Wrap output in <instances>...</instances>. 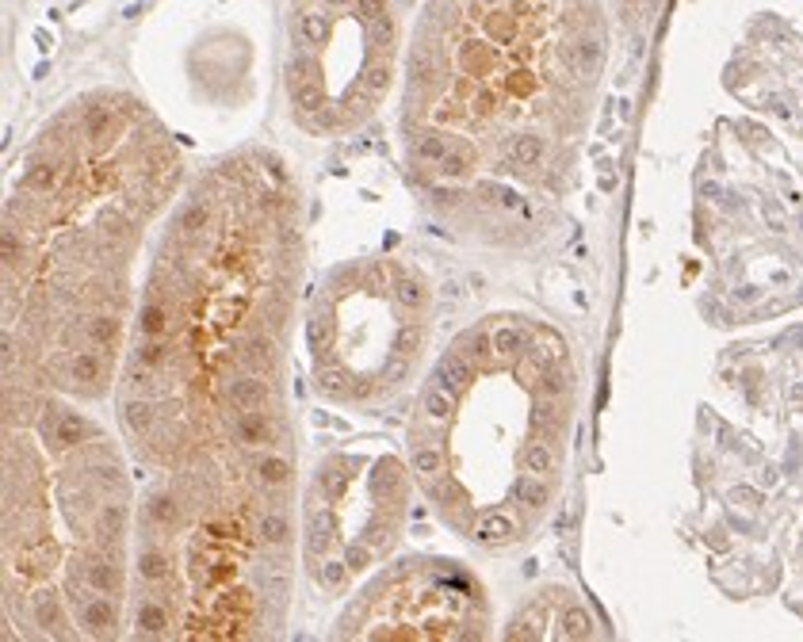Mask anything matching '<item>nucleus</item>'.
<instances>
[{
  "label": "nucleus",
  "instance_id": "obj_37",
  "mask_svg": "<svg viewBox=\"0 0 803 642\" xmlns=\"http://www.w3.org/2000/svg\"><path fill=\"white\" fill-rule=\"evenodd\" d=\"M318 390L326 394V398H348V375L341 367H326V371H318Z\"/></svg>",
  "mask_w": 803,
  "mask_h": 642
},
{
  "label": "nucleus",
  "instance_id": "obj_56",
  "mask_svg": "<svg viewBox=\"0 0 803 642\" xmlns=\"http://www.w3.org/2000/svg\"><path fill=\"white\" fill-rule=\"evenodd\" d=\"M406 375V356H394L391 364L383 367V383H394V379H402Z\"/></svg>",
  "mask_w": 803,
  "mask_h": 642
},
{
  "label": "nucleus",
  "instance_id": "obj_12",
  "mask_svg": "<svg viewBox=\"0 0 803 642\" xmlns=\"http://www.w3.org/2000/svg\"><path fill=\"white\" fill-rule=\"evenodd\" d=\"M69 379L81 386H96L104 379V360H100L96 352H73V360H69Z\"/></svg>",
  "mask_w": 803,
  "mask_h": 642
},
{
  "label": "nucleus",
  "instance_id": "obj_60",
  "mask_svg": "<svg viewBox=\"0 0 803 642\" xmlns=\"http://www.w3.org/2000/svg\"><path fill=\"white\" fill-rule=\"evenodd\" d=\"M326 8H345V4H352V0H322Z\"/></svg>",
  "mask_w": 803,
  "mask_h": 642
},
{
  "label": "nucleus",
  "instance_id": "obj_59",
  "mask_svg": "<svg viewBox=\"0 0 803 642\" xmlns=\"http://www.w3.org/2000/svg\"><path fill=\"white\" fill-rule=\"evenodd\" d=\"M12 356H16V344H12V337H4V364H12Z\"/></svg>",
  "mask_w": 803,
  "mask_h": 642
},
{
  "label": "nucleus",
  "instance_id": "obj_51",
  "mask_svg": "<svg viewBox=\"0 0 803 642\" xmlns=\"http://www.w3.org/2000/svg\"><path fill=\"white\" fill-rule=\"evenodd\" d=\"M368 107H371L368 92H364V96H352V92H348L345 104H341V119H352V123H356V119H364V115H368Z\"/></svg>",
  "mask_w": 803,
  "mask_h": 642
},
{
  "label": "nucleus",
  "instance_id": "obj_52",
  "mask_svg": "<svg viewBox=\"0 0 803 642\" xmlns=\"http://www.w3.org/2000/svg\"><path fill=\"white\" fill-rule=\"evenodd\" d=\"M356 16H360L364 27L375 20H383V16H387V0H356Z\"/></svg>",
  "mask_w": 803,
  "mask_h": 642
},
{
  "label": "nucleus",
  "instance_id": "obj_14",
  "mask_svg": "<svg viewBox=\"0 0 803 642\" xmlns=\"http://www.w3.org/2000/svg\"><path fill=\"white\" fill-rule=\"evenodd\" d=\"M85 581L96 589V593H111V589H119V566H115V558H92L85 566Z\"/></svg>",
  "mask_w": 803,
  "mask_h": 642
},
{
  "label": "nucleus",
  "instance_id": "obj_22",
  "mask_svg": "<svg viewBox=\"0 0 803 642\" xmlns=\"http://www.w3.org/2000/svg\"><path fill=\"white\" fill-rule=\"evenodd\" d=\"M257 535H261L264 547H283L287 535H291V524H287V516L283 513H261V520H257Z\"/></svg>",
  "mask_w": 803,
  "mask_h": 642
},
{
  "label": "nucleus",
  "instance_id": "obj_1",
  "mask_svg": "<svg viewBox=\"0 0 803 642\" xmlns=\"http://www.w3.org/2000/svg\"><path fill=\"white\" fill-rule=\"evenodd\" d=\"M513 535H517V524L505 513H482L475 520V528H471V539L482 543V547H501V543H509Z\"/></svg>",
  "mask_w": 803,
  "mask_h": 642
},
{
  "label": "nucleus",
  "instance_id": "obj_19",
  "mask_svg": "<svg viewBox=\"0 0 803 642\" xmlns=\"http://www.w3.org/2000/svg\"><path fill=\"white\" fill-rule=\"evenodd\" d=\"M253 471L261 478L264 486H283L287 478H291V463L283 459V455H272V451H264L261 459L253 463Z\"/></svg>",
  "mask_w": 803,
  "mask_h": 642
},
{
  "label": "nucleus",
  "instance_id": "obj_10",
  "mask_svg": "<svg viewBox=\"0 0 803 642\" xmlns=\"http://www.w3.org/2000/svg\"><path fill=\"white\" fill-rule=\"evenodd\" d=\"M81 623L88 627V635H111L115 631V608L108 604V597H92L81 608Z\"/></svg>",
  "mask_w": 803,
  "mask_h": 642
},
{
  "label": "nucleus",
  "instance_id": "obj_8",
  "mask_svg": "<svg viewBox=\"0 0 803 642\" xmlns=\"http://www.w3.org/2000/svg\"><path fill=\"white\" fill-rule=\"evenodd\" d=\"M513 497H517V505L524 513H540L543 505L551 501V486L543 482L540 474H521L517 486H513Z\"/></svg>",
  "mask_w": 803,
  "mask_h": 642
},
{
  "label": "nucleus",
  "instance_id": "obj_33",
  "mask_svg": "<svg viewBox=\"0 0 803 642\" xmlns=\"http://www.w3.org/2000/svg\"><path fill=\"white\" fill-rule=\"evenodd\" d=\"M241 364L249 367V371H257V375H264V371L272 367V344L264 341V337H253V341L245 344V356H241Z\"/></svg>",
  "mask_w": 803,
  "mask_h": 642
},
{
  "label": "nucleus",
  "instance_id": "obj_39",
  "mask_svg": "<svg viewBox=\"0 0 803 642\" xmlns=\"http://www.w3.org/2000/svg\"><path fill=\"white\" fill-rule=\"evenodd\" d=\"M176 226H180V234H199V230H203V226H207V203H188V207H184V211H180V222H176Z\"/></svg>",
  "mask_w": 803,
  "mask_h": 642
},
{
  "label": "nucleus",
  "instance_id": "obj_27",
  "mask_svg": "<svg viewBox=\"0 0 803 642\" xmlns=\"http://www.w3.org/2000/svg\"><path fill=\"white\" fill-rule=\"evenodd\" d=\"M360 88L368 92L371 100H379V96L391 88V65H387V62H368V65H364V77H360Z\"/></svg>",
  "mask_w": 803,
  "mask_h": 642
},
{
  "label": "nucleus",
  "instance_id": "obj_6",
  "mask_svg": "<svg viewBox=\"0 0 803 642\" xmlns=\"http://www.w3.org/2000/svg\"><path fill=\"white\" fill-rule=\"evenodd\" d=\"M402 490H406V474H402V467H398L394 459H383V463L375 467V474H371V493L383 497V501H398Z\"/></svg>",
  "mask_w": 803,
  "mask_h": 642
},
{
  "label": "nucleus",
  "instance_id": "obj_40",
  "mask_svg": "<svg viewBox=\"0 0 803 642\" xmlns=\"http://www.w3.org/2000/svg\"><path fill=\"white\" fill-rule=\"evenodd\" d=\"M27 188L39 195L54 192V188H58V169H54V165H35V169L27 172Z\"/></svg>",
  "mask_w": 803,
  "mask_h": 642
},
{
  "label": "nucleus",
  "instance_id": "obj_41",
  "mask_svg": "<svg viewBox=\"0 0 803 642\" xmlns=\"http://www.w3.org/2000/svg\"><path fill=\"white\" fill-rule=\"evenodd\" d=\"M318 490L326 493V497H345L348 490V474H341L337 467H326V471H318Z\"/></svg>",
  "mask_w": 803,
  "mask_h": 642
},
{
  "label": "nucleus",
  "instance_id": "obj_43",
  "mask_svg": "<svg viewBox=\"0 0 803 642\" xmlns=\"http://www.w3.org/2000/svg\"><path fill=\"white\" fill-rule=\"evenodd\" d=\"M261 589L268 597H283V589H287V574L276 570V562H264L261 566Z\"/></svg>",
  "mask_w": 803,
  "mask_h": 642
},
{
  "label": "nucleus",
  "instance_id": "obj_55",
  "mask_svg": "<svg viewBox=\"0 0 803 642\" xmlns=\"http://www.w3.org/2000/svg\"><path fill=\"white\" fill-rule=\"evenodd\" d=\"M410 73L417 77V81H433V62H429L425 54H417V58L410 62Z\"/></svg>",
  "mask_w": 803,
  "mask_h": 642
},
{
  "label": "nucleus",
  "instance_id": "obj_13",
  "mask_svg": "<svg viewBox=\"0 0 803 642\" xmlns=\"http://www.w3.org/2000/svg\"><path fill=\"white\" fill-rule=\"evenodd\" d=\"M452 409H456V402H452V390H448V386H433V390H425V398H421V413H425L433 425H444V421L452 417Z\"/></svg>",
  "mask_w": 803,
  "mask_h": 642
},
{
  "label": "nucleus",
  "instance_id": "obj_53",
  "mask_svg": "<svg viewBox=\"0 0 803 642\" xmlns=\"http://www.w3.org/2000/svg\"><path fill=\"white\" fill-rule=\"evenodd\" d=\"M345 562L352 566V570H368V566H371V547H368V543H348Z\"/></svg>",
  "mask_w": 803,
  "mask_h": 642
},
{
  "label": "nucleus",
  "instance_id": "obj_34",
  "mask_svg": "<svg viewBox=\"0 0 803 642\" xmlns=\"http://www.w3.org/2000/svg\"><path fill=\"white\" fill-rule=\"evenodd\" d=\"M394 302H398L402 310H417V306L425 302V287L413 276H398V283H394Z\"/></svg>",
  "mask_w": 803,
  "mask_h": 642
},
{
  "label": "nucleus",
  "instance_id": "obj_16",
  "mask_svg": "<svg viewBox=\"0 0 803 642\" xmlns=\"http://www.w3.org/2000/svg\"><path fill=\"white\" fill-rule=\"evenodd\" d=\"M291 107H295L299 115H314V111L326 107V92H322L318 81H299V85L291 88Z\"/></svg>",
  "mask_w": 803,
  "mask_h": 642
},
{
  "label": "nucleus",
  "instance_id": "obj_45",
  "mask_svg": "<svg viewBox=\"0 0 803 642\" xmlns=\"http://www.w3.org/2000/svg\"><path fill=\"white\" fill-rule=\"evenodd\" d=\"M467 169H471V157L467 153L452 150L444 161H440V172H444V180H463L467 176Z\"/></svg>",
  "mask_w": 803,
  "mask_h": 642
},
{
  "label": "nucleus",
  "instance_id": "obj_17",
  "mask_svg": "<svg viewBox=\"0 0 803 642\" xmlns=\"http://www.w3.org/2000/svg\"><path fill=\"white\" fill-rule=\"evenodd\" d=\"M524 348H528V333H524L521 325H501L498 333H494V352H498V356L521 360Z\"/></svg>",
  "mask_w": 803,
  "mask_h": 642
},
{
  "label": "nucleus",
  "instance_id": "obj_36",
  "mask_svg": "<svg viewBox=\"0 0 803 642\" xmlns=\"http://www.w3.org/2000/svg\"><path fill=\"white\" fill-rule=\"evenodd\" d=\"M459 348H463L467 356H475V360L498 356V352H494V337H490V333H482V329H471V333H463V337H459Z\"/></svg>",
  "mask_w": 803,
  "mask_h": 642
},
{
  "label": "nucleus",
  "instance_id": "obj_44",
  "mask_svg": "<svg viewBox=\"0 0 803 642\" xmlns=\"http://www.w3.org/2000/svg\"><path fill=\"white\" fill-rule=\"evenodd\" d=\"M111 119H115V115H111V107H92V111H88V119H85V134H88V138H104V134H108V127H111Z\"/></svg>",
  "mask_w": 803,
  "mask_h": 642
},
{
  "label": "nucleus",
  "instance_id": "obj_9",
  "mask_svg": "<svg viewBox=\"0 0 803 642\" xmlns=\"http://www.w3.org/2000/svg\"><path fill=\"white\" fill-rule=\"evenodd\" d=\"M134 627H138V635H146V639H161V635L169 631V608L157 604V600H142L138 612H134Z\"/></svg>",
  "mask_w": 803,
  "mask_h": 642
},
{
  "label": "nucleus",
  "instance_id": "obj_50",
  "mask_svg": "<svg viewBox=\"0 0 803 642\" xmlns=\"http://www.w3.org/2000/svg\"><path fill=\"white\" fill-rule=\"evenodd\" d=\"M368 39H371V46H391L394 43V20H391V16L368 23Z\"/></svg>",
  "mask_w": 803,
  "mask_h": 642
},
{
  "label": "nucleus",
  "instance_id": "obj_57",
  "mask_svg": "<svg viewBox=\"0 0 803 642\" xmlns=\"http://www.w3.org/2000/svg\"><path fill=\"white\" fill-rule=\"evenodd\" d=\"M96 482H100V486H119V467H115V463L96 467Z\"/></svg>",
  "mask_w": 803,
  "mask_h": 642
},
{
  "label": "nucleus",
  "instance_id": "obj_49",
  "mask_svg": "<svg viewBox=\"0 0 803 642\" xmlns=\"http://www.w3.org/2000/svg\"><path fill=\"white\" fill-rule=\"evenodd\" d=\"M475 192L482 195L486 203H513V199H517V195L509 192V188H501V184H494V180H478Z\"/></svg>",
  "mask_w": 803,
  "mask_h": 642
},
{
  "label": "nucleus",
  "instance_id": "obj_5",
  "mask_svg": "<svg viewBox=\"0 0 803 642\" xmlns=\"http://www.w3.org/2000/svg\"><path fill=\"white\" fill-rule=\"evenodd\" d=\"M471 379H475V371H471V364H467L459 352L440 356V364H436V383H440V386H448L452 394H459V390H467V386H471Z\"/></svg>",
  "mask_w": 803,
  "mask_h": 642
},
{
  "label": "nucleus",
  "instance_id": "obj_2",
  "mask_svg": "<svg viewBox=\"0 0 803 642\" xmlns=\"http://www.w3.org/2000/svg\"><path fill=\"white\" fill-rule=\"evenodd\" d=\"M234 436H238V444L245 448H261L272 440V421L257 413V409H241L238 417H234Z\"/></svg>",
  "mask_w": 803,
  "mask_h": 642
},
{
  "label": "nucleus",
  "instance_id": "obj_28",
  "mask_svg": "<svg viewBox=\"0 0 803 642\" xmlns=\"http://www.w3.org/2000/svg\"><path fill=\"white\" fill-rule=\"evenodd\" d=\"M429 493H433L436 505H467V490L459 486L456 478H448V474H444V478H440V474L429 478Z\"/></svg>",
  "mask_w": 803,
  "mask_h": 642
},
{
  "label": "nucleus",
  "instance_id": "obj_11",
  "mask_svg": "<svg viewBox=\"0 0 803 642\" xmlns=\"http://www.w3.org/2000/svg\"><path fill=\"white\" fill-rule=\"evenodd\" d=\"M326 16H322V8H303L299 16H295V39L303 46H322L326 43Z\"/></svg>",
  "mask_w": 803,
  "mask_h": 642
},
{
  "label": "nucleus",
  "instance_id": "obj_20",
  "mask_svg": "<svg viewBox=\"0 0 803 642\" xmlns=\"http://www.w3.org/2000/svg\"><path fill=\"white\" fill-rule=\"evenodd\" d=\"M326 547H329V516L310 509V516H306V555L318 558Z\"/></svg>",
  "mask_w": 803,
  "mask_h": 642
},
{
  "label": "nucleus",
  "instance_id": "obj_46",
  "mask_svg": "<svg viewBox=\"0 0 803 642\" xmlns=\"http://www.w3.org/2000/svg\"><path fill=\"white\" fill-rule=\"evenodd\" d=\"M165 360H169V348H165V344L157 341V337H150V341H146V344H142V348H138V364L161 367V364H165Z\"/></svg>",
  "mask_w": 803,
  "mask_h": 642
},
{
  "label": "nucleus",
  "instance_id": "obj_29",
  "mask_svg": "<svg viewBox=\"0 0 803 642\" xmlns=\"http://www.w3.org/2000/svg\"><path fill=\"white\" fill-rule=\"evenodd\" d=\"M348 570H352V566H348L345 558H341V562H337V558H326V562L318 566V574H314V578H318V585H322L326 593H341V589H345V581H348Z\"/></svg>",
  "mask_w": 803,
  "mask_h": 642
},
{
  "label": "nucleus",
  "instance_id": "obj_3",
  "mask_svg": "<svg viewBox=\"0 0 803 642\" xmlns=\"http://www.w3.org/2000/svg\"><path fill=\"white\" fill-rule=\"evenodd\" d=\"M509 161L517 165V169H532V165H540L543 157H547V138L536 134V130H524L517 134L513 142H509Z\"/></svg>",
  "mask_w": 803,
  "mask_h": 642
},
{
  "label": "nucleus",
  "instance_id": "obj_4",
  "mask_svg": "<svg viewBox=\"0 0 803 642\" xmlns=\"http://www.w3.org/2000/svg\"><path fill=\"white\" fill-rule=\"evenodd\" d=\"M517 463H521L524 474H547L555 471V448H551V440H540V436H532L521 451H517Z\"/></svg>",
  "mask_w": 803,
  "mask_h": 642
},
{
  "label": "nucleus",
  "instance_id": "obj_35",
  "mask_svg": "<svg viewBox=\"0 0 803 642\" xmlns=\"http://www.w3.org/2000/svg\"><path fill=\"white\" fill-rule=\"evenodd\" d=\"M35 623H39L43 631H58V627H62V604H58V597L43 593V597L35 600Z\"/></svg>",
  "mask_w": 803,
  "mask_h": 642
},
{
  "label": "nucleus",
  "instance_id": "obj_47",
  "mask_svg": "<svg viewBox=\"0 0 803 642\" xmlns=\"http://www.w3.org/2000/svg\"><path fill=\"white\" fill-rule=\"evenodd\" d=\"M287 77H295V85H299V81H314V77H318V65H314V58H306V54H295V58L287 62Z\"/></svg>",
  "mask_w": 803,
  "mask_h": 642
},
{
  "label": "nucleus",
  "instance_id": "obj_61",
  "mask_svg": "<svg viewBox=\"0 0 803 642\" xmlns=\"http://www.w3.org/2000/svg\"><path fill=\"white\" fill-rule=\"evenodd\" d=\"M628 4H635V0H628Z\"/></svg>",
  "mask_w": 803,
  "mask_h": 642
},
{
  "label": "nucleus",
  "instance_id": "obj_26",
  "mask_svg": "<svg viewBox=\"0 0 803 642\" xmlns=\"http://www.w3.org/2000/svg\"><path fill=\"white\" fill-rule=\"evenodd\" d=\"M123 425L131 428V432H138V436H146L153 428V409L146 398H127L123 402Z\"/></svg>",
  "mask_w": 803,
  "mask_h": 642
},
{
  "label": "nucleus",
  "instance_id": "obj_32",
  "mask_svg": "<svg viewBox=\"0 0 803 642\" xmlns=\"http://www.w3.org/2000/svg\"><path fill=\"white\" fill-rule=\"evenodd\" d=\"M85 333L96 348H108V344H115V337H119V321L108 318V314H96V318H88Z\"/></svg>",
  "mask_w": 803,
  "mask_h": 642
},
{
  "label": "nucleus",
  "instance_id": "obj_21",
  "mask_svg": "<svg viewBox=\"0 0 803 642\" xmlns=\"http://www.w3.org/2000/svg\"><path fill=\"white\" fill-rule=\"evenodd\" d=\"M566 639H593V616H589L582 604H570L563 608V620H559Z\"/></svg>",
  "mask_w": 803,
  "mask_h": 642
},
{
  "label": "nucleus",
  "instance_id": "obj_7",
  "mask_svg": "<svg viewBox=\"0 0 803 642\" xmlns=\"http://www.w3.org/2000/svg\"><path fill=\"white\" fill-rule=\"evenodd\" d=\"M230 402L238 409H261L268 402V383H264L261 375L253 371V375H241L230 383Z\"/></svg>",
  "mask_w": 803,
  "mask_h": 642
},
{
  "label": "nucleus",
  "instance_id": "obj_15",
  "mask_svg": "<svg viewBox=\"0 0 803 642\" xmlns=\"http://www.w3.org/2000/svg\"><path fill=\"white\" fill-rule=\"evenodd\" d=\"M96 532H100V539L104 543H115L119 535L127 532V509L123 505H115V501H108V505H100V516H96Z\"/></svg>",
  "mask_w": 803,
  "mask_h": 642
},
{
  "label": "nucleus",
  "instance_id": "obj_48",
  "mask_svg": "<svg viewBox=\"0 0 803 642\" xmlns=\"http://www.w3.org/2000/svg\"><path fill=\"white\" fill-rule=\"evenodd\" d=\"M329 337H333V329H329L326 318L310 321V348H314L318 356H326V352H329Z\"/></svg>",
  "mask_w": 803,
  "mask_h": 642
},
{
  "label": "nucleus",
  "instance_id": "obj_24",
  "mask_svg": "<svg viewBox=\"0 0 803 642\" xmlns=\"http://www.w3.org/2000/svg\"><path fill=\"white\" fill-rule=\"evenodd\" d=\"M494 50H486L482 43H467L463 50H459V65H463V73H475V77H482V73H490L494 69Z\"/></svg>",
  "mask_w": 803,
  "mask_h": 642
},
{
  "label": "nucleus",
  "instance_id": "obj_42",
  "mask_svg": "<svg viewBox=\"0 0 803 642\" xmlns=\"http://www.w3.org/2000/svg\"><path fill=\"white\" fill-rule=\"evenodd\" d=\"M417 348H421V329H417V325H402L398 337H394V356H406V360H410Z\"/></svg>",
  "mask_w": 803,
  "mask_h": 642
},
{
  "label": "nucleus",
  "instance_id": "obj_30",
  "mask_svg": "<svg viewBox=\"0 0 803 642\" xmlns=\"http://www.w3.org/2000/svg\"><path fill=\"white\" fill-rule=\"evenodd\" d=\"M410 463H413V474H421V478H436V474H444V451L421 444V448H413Z\"/></svg>",
  "mask_w": 803,
  "mask_h": 642
},
{
  "label": "nucleus",
  "instance_id": "obj_31",
  "mask_svg": "<svg viewBox=\"0 0 803 642\" xmlns=\"http://www.w3.org/2000/svg\"><path fill=\"white\" fill-rule=\"evenodd\" d=\"M169 555H161V551H146V555H138V578L157 585V581L169 578Z\"/></svg>",
  "mask_w": 803,
  "mask_h": 642
},
{
  "label": "nucleus",
  "instance_id": "obj_38",
  "mask_svg": "<svg viewBox=\"0 0 803 642\" xmlns=\"http://www.w3.org/2000/svg\"><path fill=\"white\" fill-rule=\"evenodd\" d=\"M138 329H142L146 337H161V333L169 329V310L157 306V302H150V306L142 310V318H138Z\"/></svg>",
  "mask_w": 803,
  "mask_h": 642
},
{
  "label": "nucleus",
  "instance_id": "obj_23",
  "mask_svg": "<svg viewBox=\"0 0 803 642\" xmlns=\"http://www.w3.org/2000/svg\"><path fill=\"white\" fill-rule=\"evenodd\" d=\"M85 436H88V425L77 413H62V417H58V425H54V444H58V448H77Z\"/></svg>",
  "mask_w": 803,
  "mask_h": 642
},
{
  "label": "nucleus",
  "instance_id": "obj_54",
  "mask_svg": "<svg viewBox=\"0 0 803 642\" xmlns=\"http://www.w3.org/2000/svg\"><path fill=\"white\" fill-rule=\"evenodd\" d=\"M100 226H104V237H115V241H123V237H127V226H123V218H119L115 211L104 214V222H100Z\"/></svg>",
  "mask_w": 803,
  "mask_h": 642
},
{
  "label": "nucleus",
  "instance_id": "obj_18",
  "mask_svg": "<svg viewBox=\"0 0 803 642\" xmlns=\"http://www.w3.org/2000/svg\"><path fill=\"white\" fill-rule=\"evenodd\" d=\"M413 153H417V161H425V165H440V161L452 153V142H448L440 130H429V134H421V138H417Z\"/></svg>",
  "mask_w": 803,
  "mask_h": 642
},
{
  "label": "nucleus",
  "instance_id": "obj_25",
  "mask_svg": "<svg viewBox=\"0 0 803 642\" xmlns=\"http://www.w3.org/2000/svg\"><path fill=\"white\" fill-rule=\"evenodd\" d=\"M146 513H150V520L157 528H176L180 524V505H176V497H169V493H153Z\"/></svg>",
  "mask_w": 803,
  "mask_h": 642
},
{
  "label": "nucleus",
  "instance_id": "obj_58",
  "mask_svg": "<svg viewBox=\"0 0 803 642\" xmlns=\"http://www.w3.org/2000/svg\"><path fill=\"white\" fill-rule=\"evenodd\" d=\"M16 257H20V241H16L12 226H8V230H4V260H8V264H16Z\"/></svg>",
  "mask_w": 803,
  "mask_h": 642
}]
</instances>
